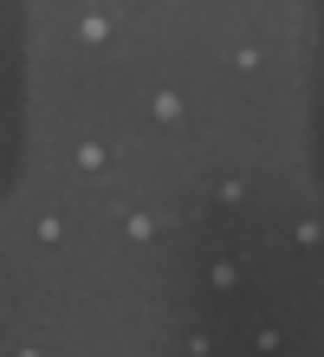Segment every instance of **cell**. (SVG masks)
Segmentation results:
<instances>
[{"label":"cell","instance_id":"7","mask_svg":"<svg viewBox=\"0 0 324 357\" xmlns=\"http://www.w3.org/2000/svg\"><path fill=\"white\" fill-rule=\"evenodd\" d=\"M227 66H233V72H259V66H266V52H259V46H233Z\"/></svg>","mask_w":324,"mask_h":357},{"label":"cell","instance_id":"6","mask_svg":"<svg viewBox=\"0 0 324 357\" xmlns=\"http://www.w3.org/2000/svg\"><path fill=\"white\" fill-rule=\"evenodd\" d=\"M78 39H84V46H104V39H111V20H104V13H84L78 20Z\"/></svg>","mask_w":324,"mask_h":357},{"label":"cell","instance_id":"3","mask_svg":"<svg viewBox=\"0 0 324 357\" xmlns=\"http://www.w3.org/2000/svg\"><path fill=\"white\" fill-rule=\"evenodd\" d=\"M149 117L156 123H182V91H156L149 98Z\"/></svg>","mask_w":324,"mask_h":357},{"label":"cell","instance_id":"10","mask_svg":"<svg viewBox=\"0 0 324 357\" xmlns=\"http://www.w3.org/2000/svg\"><path fill=\"white\" fill-rule=\"evenodd\" d=\"M292 241H298V247H324V227H318V221H298Z\"/></svg>","mask_w":324,"mask_h":357},{"label":"cell","instance_id":"8","mask_svg":"<svg viewBox=\"0 0 324 357\" xmlns=\"http://www.w3.org/2000/svg\"><path fill=\"white\" fill-rule=\"evenodd\" d=\"M214 202H227V208L247 202V182H240V176H221V182H214Z\"/></svg>","mask_w":324,"mask_h":357},{"label":"cell","instance_id":"5","mask_svg":"<svg viewBox=\"0 0 324 357\" xmlns=\"http://www.w3.org/2000/svg\"><path fill=\"white\" fill-rule=\"evenodd\" d=\"M208 286L214 292H233V286H240V260H214L208 266Z\"/></svg>","mask_w":324,"mask_h":357},{"label":"cell","instance_id":"9","mask_svg":"<svg viewBox=\"0 0 324 357\" xmlns=\"http://www.w3.org/2000/svg\"><path fill=\"white\" fill-rule=\"evenodd\" d=\"M253 344L272 357V351H286V331H279V325H259V338H253Z\"/></svg>","mask_w":324,"mask_h":357},{"label":"cell","instance_id":"11","mask_svg":"<svg viewBox=\"0 0 324 357\" xmlns=\"http://www.w3.org/2000/svg\"><path fill=\"white\" fill-rule=\"evenodd\" d=\"M13 357H46V351H33V344H20V351H13Z\"/></svg>","mask_w":324,"mask_h":357},{"label":"cell","instance_id":"2","mask_svg":"<svg viewBox=\"0 0 324 357\" xmlns=\"http://www.w3.org/2000/svg\"><path fill=\"white\" fill-rule=\"evenodd\" d=\"M72 162H78L84 176H98L104 162H111V150H104V143H72Z\"/></svg>","mask_w":324,"mask_h":357},{"label":"cell","instance_id":"1","mask_svg":"<svg viewBox=\"0 0 324 357\" xmlns=\"http://www.w3.org/2000/svg\"><path fill=\"white\" fill-rule=\"evenodd\" d=\"M156 234H162L156 215H143V208H123V241H130V247H156Z\"/></svg>","mask_w":324,"mask_h":357},{"label":"cell","instance_id":"4","mask_svg":"<svg viewBox=\"0 0 324 357\" xmlns=\"http://www.w3.org/2000/svg\"><path fill=\"white\" fill-rule=\"evenodd\" d=\"M33 241L39 247H65V215H39L33 221Z\"/></svg>","mask_w":324,"mask_h":357}]
</instances>
